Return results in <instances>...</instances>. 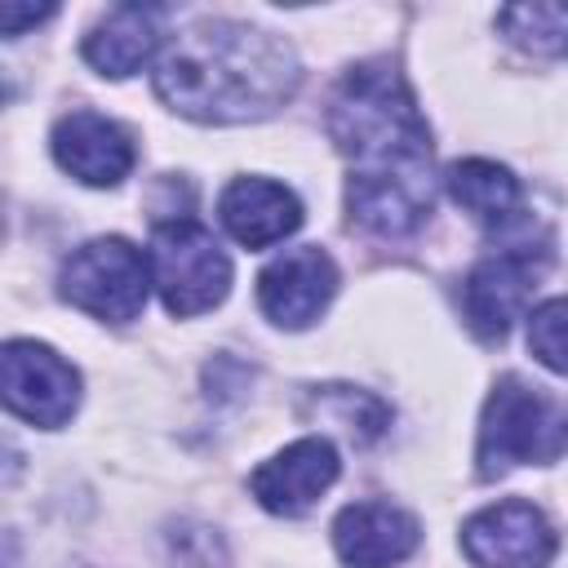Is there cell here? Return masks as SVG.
Masks as SVG:
<instances>
[{
    "instance_id": "6da1fadb",
    "label": "cell",
    "mask_w": 568,
    "mask_h": 568,
    "mask_svg": "<svg viewBox=\"0 0 568 568\" xmlns=\"http://www.w3.org/2000/svg\"><path fill=\"white\" fill-rule=\"evenodd\" d=\"M328 138L351 160L346 209L373 235H408L430 217V129L399 67L355 62L328 98Z\"/></svg>"
},
{
    "instance_id": "7a4b0ae2",
    "label": "cell",
    "mask_w": 568,
    "mask_h": 568,
    "mask_svg": "<svg viewBox=\"0 0 568 568\" xmlns=\"http://www.w3.org/2000/svg\"><path fill=\"white\" fill-rule=\"evenodd\" d=\"M297 80L302 67L288 40L231 18L182 31L155 67V93L204 124L262 120L297 93Z\"/></svg>"
},
{
    "instance_id": "3957f363",
    "label": "cell",
    "mask_w": 568,
    "mask_h": 568,
    "mask_svg": "<svg viewBox=\"0 0 568 568\" xmlns=\"http://www.w3.org/2000/svg\"><path fill=\"white\" fill-rule=\"evenodd\" d=\"M568 453V404L524 377H501L479 417V475L497 479L510 466H546Z\"/></svg>"
},
{
    "instance_id": "277c9868",
    "label": "cell",
    "mask_w": 568,
    "mask_h": 568,
    "mask_svg": "<svg viewBox=\"0 0 568 568\" xmlns=\"http://www.w3.org/2000/svg\"><path fill=\"white\" fill-rule=\"evenodd\" d=\"M506 244L475 262V271L462 284V311L470 328L484 342H501L506 328L528 306V293L537 288L541 271L550 266V235L537 231L528 217L506 226Z\"/></svg>"
},
{
    "instance_id": "5b68a950",
    "label": "cell",
    "mask_w": 568,
    "mask_h": 568,
    "mask_svg": "<svg viewBox=\"0 0 568 568\" xmlns=\"http://www.w3.org/2000/svg\"><path fill=\"white\" fill-rule=\"evenodd\" d=\"M151 280L169 315H204L231 293V257L195 217H169L151 231Z\"/></svg>"
},
{
    "instance_id": "8992f818",
    "label": "cell",
    "mask_w": 568,
    "mask_h": 568,
    "mask_svg": "<svg viewBox=\"0 0 568 568\" xmlns=\"http://www.w3.org/2000/svg\"><path fill=\"white\" fill-rule=\"evenodd\" d=\"M151 284V257H142V248H133L120 235L89 240L62 262V297L93 320H138Z\"/></svg>"
},
{
    "instance_id": "52a82bcc",
    "label": "cell",
    "mask_w": 568,
    "mask_h": 568,
    "mask_svg": "<svg viewBox=\"0 0 568 568\" xmlns=\"http://www.w3.org/2000/svg\"><path fill=\"white\" fill-rule=\"evenodd\" d=\"M0 386L13 417L58 430L80 404V373L40 342H9L0 355Z\"/></svg>"
},
{
    "instance_id": "ba28073f",
    "label": "cell",
    "mask_w": 568,
    "mask_h": 568,
    "mask_svg": "<svg viewBox=\"0 0 568 568\" xmlns=\"http://www.w3.org/2000/svg\"><path fill=\"white\" fill-rule=\"evenodd\" d=\"M555 528L532 501H497L462 524V550L475 568H546L555 559Z\"/></svg>"
},
{
    "instance_id": "9c48e42d",
    "label": "cell",
    "mask_w": 568,
    "mask_h": 568,
    "mask_svg": "<svg viewBox=\"0 0 568 568\" xmlns=\"http://www.w3.org/2000/svg\"><path fill=\"white\" fill-rule=\"evenodd\" d=\"M337 293V266L320 244H302L280 253L257 275V306L280 328H306L324 315Z\"/></svg>"
},
{
    "instance_id": "30bf717a",
    "label": "cell",
    "mask_w": 568,
    "mask_h": 568,
    "mask_svg": "<svg viewBox=\"0 0 568 568\" xmlns=\"http://www.w3.org/2000/svg\"><path fill=\"white\" fill-rule=\"evenodd\" d=\"M337 470H342L337 448L324 435H306V439L280 448L271 462H262L248 475V488L271 515H288L293 519V515H306L333 488Z\"/></svg>"
},
{
    "instance_id": "8fae6325",
    "label": "cell",
    "mask_w": 568,
    "mask_h": 568,
    "mask_svg": "<svg viewBox=\"0 0 568 568\" xmlns=\"http://www.w3.org/2000/svg\"><path fill=\"white\" fill-rule=\"evenodd\" d=\"M422 541V524L390 501H351L333 519V546L346 568L404 564Z\"/></svg>"
},
{
    "instance_id": "7c38bea8",
    "label": "cell",
    "mask_w": 568,
    "mask_h": 568,
    "mask_svg": "<svg viewBox=\"0 0 568 568\" xmlns=\"http://www.w3.org/2000/svg\"><path fill=\"white\" fill-rule=\"evenodd\" d=\"M49 142H53V160L71 178H80L84 186H115L133 169V138L115 120H106L98 111L62 115L53 124Z\"/></svg>"
},
{
    "instance_id": "4fadbf2b",
    "label": "cell",
    "mask_w": 568,
    "mask_h": 568,
    "mask_svg": "<svg viewBox=\"0 0 568 568\" xmlns=\"http://www.w3.org/2000/svg\"><path fill=\"white\" fill-rule=\"evenodd\" d=\"M222 226L244 248H271L302 226V200L271 178H235L217 200Z\"/></svg>"
},
{
    "instance_id": "5bb4252c",
    "label": "cell",
    "mask_w": 568,
    "mask_h": 568,
    "mask_svg": "<svg viewBox=\"0 0 568 568\" xmlns=\"http://www.w3.org/2000/svg\"><path fill=\"white\" fill-rule=\"evenodd\" d=\"M164 44V9L155 4H115L89 36H84V62L102 75H133L146 67Z\"/></svg>"
},
{
    "instance_id": "9a60e30c",
    "label": "cell",
    "mask_w": 568,
    "mask_h": 568,
    "mask_svg": "<svg viewBox=\"0 0 568 568\" xmlns=\"http://www.w3.org/2000/svg\"><path fill=\"white\" fill-rule=\"evenodd\" d=\"M448 195L493 231L519 222V182L497 160H457L448 169Z\"/></svg>"
},
{
    "instance_id": "2e32d148",
    "label": "cell",
    "mask_w": 568,
    "mask_h": 568,
    "mask_svg": "<svg viewBox=\"0 0 568 568\" xmlns=\"http://www.w3.org/2000/svg\"><path fill=\"white\" fill-rule=\"evenodd\" d=\"M497 27L510 44H519L532 58H568V4L559 0L506 4L497 9Z\"/></svg>"
},
{
    "instance_id": "e0dca14e",
    "label": "cell",
    "mask_w": 568,
    "mask_h": 568,
    "mask_svg": "<svg viewBox=\"0 0 568 568\" xmlns=\"http://www.w3.org/2000/svg\"><path fill=\"white\" fill-rule=\"evenodd\" d=\"M528 351L537 364L568 377V297H550L528 315Z\"/></svg>"
},
{
    "instance_id": "ac0fdd59",
    "label": "cell",
    "mask_w": 568,
    "mask_h": 568,
    "mask_svg": "<svg viewBox=\"0 0 568 568\" xmlns=\"http://www.w3.org/2000/svg\"><path fill=\"white\" fill-rule=\"evenodd\" d=\"M44 18H53V4H40V9L4 4V9H0V31L13 40V36H22V27H36V22H44Z\"/></svg>"
}]
</instances>
